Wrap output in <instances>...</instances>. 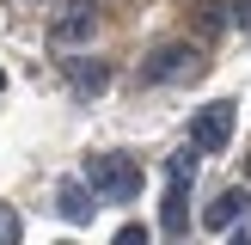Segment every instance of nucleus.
Masks as SVG:
<instances>
[{
  "label": "nucleus",
  "mask_w": 251,
  "mask_h": 245,
  "mask_svg": "<svg viewBox=\"0 0 251 245\" xmlns=\"http://www.w3.org/2000/svg\"><path fill=\"white\" fill-rule=\"evenodd\" d=\"M86 190H92L98 202H129V196L141 190V166H135L129 153H92L86 159Z\"/></svg>",
  "instance_id": "f257e3e1"
},
{
  "label": "nucleus",
  "mask_w": 251,
  "mask_h": 245,
  "mask_svg": "<svg viewBox=\"0 0 251 245\" xmlns=\"http://www.w3.org/2000/svg\"><path fill=\"white\" fill-rule=\"evenodd\" d=\"M172 80H202V49L196 43H159L141 55V86H172Z\"/></svg>",
  "instance_id": "f03ea898"
},
{
  "label": "nucleus",
  "mask_w": 251,
  "mask_h": 245,
  "mask_svg": "<svg viewBox=\"0 0 251 245\" xmlns=\"http://www.w3.org/2000/svg\"><path fill=\"white\" fill-rule=\"evenodd\" d=\"M233 117H239V110H233L227 98H221V104H202L190 117V141L202 147V153H221V147L233 141Z\"/></svg>",
  "instance_id": "7ed1b4c3"
},
{
  "label": "nucleus",
  "mask_w": 251,
  "mask_h": 245,
  "mask_svg": "<svg viewBox=\"0 0 251 245\" xmlns=\"http://www.w3.org/2000/svg\"><path fill=\"white\" fill-rule=\"evenodd\" d=\"M245 215H251V190H245V184H233V190H221L215 202L202 208V227H208V233H233Z\"/></svg>",
  "instance_id": "20e7f679"
},
{
  "label": "nucleus",
  "mask_w": 251,
  "mask_h": 245,
  "mask_svg": "<svg viewBox=\"0 0 251 245\" xmlns=\"http://www.w3.org/2000/svg\"><path fill=\"white\" fill-rule=\"evenodd\" d=\"M92 202L98 196L86 190V178H61L55 184V215L68 220V227H86V220H92Z\"/></svg>",
  "instance_id": "39448f33"
},
{
  "label": "nucleus",
  "mask_w": 251,
  "mask_h": 245,
  "mask_svg": "<svg viewBox=\"0 0 251 245\" xmlns=\"http://www.w3.org/2000/svg\"><path fill=\"white\" fill-rule=\"evenodd\" d=\"M92 31H98L92 0H68V6H61V19H55V43H86Z\"/></svg>",
  "instance_id": "423d86ee"
},
{
  "label": "nucleus",
  "mask_w": 251,
  "mask_h": 245,
  "mask_svg": "<svg viewBox=\"0 0 251 245\" xmlns=\"http://www.w3.org/2000/svg\"><path fill=\"white\" fill-rule=\"evenodd\" d=\"M110 86V68L104 61H68V92L74 98H98Z\"/></svg>",
  "instance_id": "0eeeda50"
},
{
  "label": "nucleus",
  "mask_w": 251,
  "mask_h": 245,
  "mask_svg": "<svg viewBox=\"0 0 251 245\" xmlns=\"http://www.w3.org/2000/svg\"><path fill=\"white\" fill-rule=\"evenodd\" d=\"M159 220H166L172 233H184V227H190V184H184V178H172L166 202H159Z\"/></svg>",
  "instance_id": "6e6552de"
},
{
  "label": "nucleus",
  "mask_w": 251,
  "mask_h": 245,
  "mask_svg": "<svg viewBox=\"0 0 251 245\" xmlns=\"http://www.w3.org/2000/svg\"><path fill=\"white\" fill-rule=\"evenodd\" d=\"M190 24H196V31H202V37H221V31H227V24H233V0H196Z\"/></svg>",
  "instance_id": "1a4fd4ad"
},
{
  "label": "nucleus",
  "mask_w": 251,
  "mask_h": 245,
  "mask_svg": "<svg viewBox=\"0 0 251 245\" xmlns=\"http://www.w3.org/2000/svg\"><path fill=\"white\" fill-rule=\"evenodd\" d=\"M196 159H202V147L190 141V147H178V153L166 159V172H172V178H184V184H190V178H196Z\"/></svg>",
  "instance_id": "9d476101"
},
{
  "label": "nucleus",
  "mask_w": 251,
  "mask_h": 245,
  "mask_svg": "<svg viewBox=\"0 0 251 245\" xmlns=\"http://www.w3.org/2000/svg\"><path fill=\"white\" fill-rule=\"evenodd\" d=\"M0 245H19V208L0 202Z\"/></svg>",
  "instance_id": "9b49d317"
},
{
  "label": "nucleus",
  "mask_w": 251,
  "mask_h": 245,
  "mask_svg": "<svg viewBox=\"0 0 251 245\" xmlns=\"http://www.w3.org/2000/svg\"><path fill=\"white\" fill-rule=\"evenodd\" d=\"M110 245H153V239H147V227H141V220H129V227H123Z\"/></svg>",
  "instance_id": "f8f14e48"
},
{
  "label": "nucleus",
  "mask_w": 251,
  "mask_h": 245,
  "mask_svg": "<svg viewBox=\"0 0 251 245\" xmlns=\"http://www.w3.org/2000/svg\"><path fill=\"white\" fill-rule=\"evenodd\" d=\"M233 24H245V31H251V0H233Z\"/></svg>",
  "instance_id": "ddd939ff"
},
{
  "label": "nucleus",
  "mask_w": 251,
  "mask_h": 245,
  "mask_svg": "<svg viewBox=\"0 0 251 245\" xmlns=\"http://www.w3.org/2000/svg\"><path fill=\"white\" fill-rule=\"evenodd\" d=\"M227 245H251V220H239V227L227 233Z\"/></svg>",
  "instance_id": "4468645a"
},
{
  "label": "nucleus",
  "mask_w": 251,
  "mask_h": 245,
  "mask_svg": "<svg viewBox=\"0 0 251 245\" xmlns=\"http://www.w3.org/2000/svg\"><path fill=\"white\" fill-rule=\"evenodd\" d=\"M0 92H6V68H0Z\"/></svg>",
  "instance_id": "2eb2a0df"
}]
</instances>
